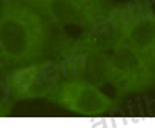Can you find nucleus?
Instances as JSON below:
<instances>
[{
  "mask_svg": "<svg viewBox=\"0 0 155 128\" xmlns=\"http://www.w3.org/2000/svg\"><path fill=\"white\" fill-rule=\"evenodd\" d=\"M124 35H126L124 3H114L107 11L100 14L86 28H83L78 37L69 38V43L75 47L110 52L118 44L124 43Z\"/></svg>",
  "mask_w": 155,
  "mask_h": 128,
  "instance_id": "6",
  "label": "nucleus"
},
{
  "mask_svg": "<svg viewBox=\"0 0 155 128\" xmlns=\"http://www.w3.org/2000/svg\"><path fill=\"white\" fill-rule=\"evenodd\" d=\"M23 2H26L28 5L37 8L40 12H43L48 18H49V9H51V3L52 0H23Z\"/></svg>",
  "mask_w": 155,
  "mask_h": 128,
  "instance_id": "10",
  "label": "nucleus"
},
{
  "mask_svg": "<svg viewBox=\"0 0 155 128\" xmlns=\"http://www.w3.org/2000/svg\"><path fill=\"white\" fill-rule=\"evenodd\" d=\"M48 101L83 116L104 114L117 107V99L103 93L98 85L78 79H64Z\"/></svg>",
  "mask_w": 155,
  "mask_h": 128,
  "instance_id": "5",
  "label": "nucleus"
},
{
  "mask_svg": "<svg viewBox=\"0 0 155 128\" xmlns=\"http://www.w3.org/2000/svg\"><path fill=\"white\" fill-rule=\"evenodd\" d=\"M64 79L60 59L51 56L25 66L11 67L3 76V89L15 102L48 99Z\"/></svg>",
  "mask_w": 155,
  "mask_h": 128,
  "instance_id": "2",
  "label": "nucleus"
},
{
  "mask_svg": "<svg viewBox=\"0 0 155 128\" xmlns=\"http://www.w3.org/2000/svg\"><path fill=\"white\" fill-rule=\"evenodd\" d=\"M126 35L124 43L134 47L149 61L155 59V20L144 5L134 0L124 3Z\"/></svg>",
  "mask_w": 155,
  "mask_h": 128,
  "instance_id": "7",
  "label": "nucleus"
},
{
  "mask_svg": "<svg viewBox=\"0 0 155 128\" xmlns=\"http://www.w3.org/2000/svg\"><path fill=\"white\" fill-rule=\"evenodd\" d=\"M55 56L60 59L66 79H78L103 87L107 84L109 52L75 47L69 37H63L57 47Z\"/></svg>",
  "mask_w": 155,
  "mask_h": 128,
  "instance_id": "4",
  "label": "nucleus"
},
{
  "mask_svg": "<svg viewBox=\"0 0 155 128\" xmlns=\"http://www.w3.org/2000/svg\"><path fill=\"white\" fill-rule=\"evenodd\" d=\"M60 29L23 0H0V44L11 67L55 56L64 37Z\"/></svg>",
  "mask_w": 155,
  "mask_h": 128,
  "instance_id": "1",
  "label": "nucleus"
},
{
  "mask_svg": "<svg viewBox=\"0 0 155 128\" xmlns=\"http://www.w3.org/2000/svg\"><path fill=\"white\" fill-rule=\"evenodd\" d=\"M114 3L112 0H52L49 20L58 28L77 26L83 29Z\"/></svg>",
  "mask_w": 155,
  "mask_h": 128,
  "instance_id": "8",
  "label": "nucleus"
},
{
  "mask_svg": "<svg viewBox=\"0 0 155 128\" xmlns=\"http://www.w3.org/2000/svg\"><path fill=\"white\" fill-rule=\"evenodd\" d=\"M9 69H11V62H9L2 44H0V75H5Z\"/></svg>",
  "mask_w": 155,
  "mask_h": 128,
  "instance_id": "11",
  "label": "nucleus"
},
{
  "mask_svg": "<svg viewBox=\"0 0 155 128\" xmlns=\"http://www.w3.org/2000/svg\"><path fill=\"white\" fill-rule=\"evenodd\" d=\"M149 62L147 58L127 43H121L109 52L107 84L112 85L118 98L141 92L147 87L152 76Z\"/></svg>",
  "mask_w": 155,
  "mask_h": 128,
  "instance_id": "3",
  "label": "nucleus"
},
{
  "mask_svg": "<svg viewBox=\"0 0 155 128\" xmlns=\"http://www.w3.org/2000/svg\"><path fill=\"white\" fill-rule=\"evenodd\" d=\"M14 105H15V101L8 93H3L0 96V117L11 116L12 110H14Z\"/></svg>",
  "mask_w": 155,
  "mask_h": 128,
  "instance_id": "9",
  "label": "nucleus"
}]
</instances>
